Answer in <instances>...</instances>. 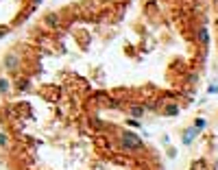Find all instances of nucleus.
<instances>
[{
  "mask_svg": "<svg viewBox=\"0 0 218 170\" xmlns=\"http://www.w3.org/2000/svg\"><path fill=\"white\" fill-rule=\"evenodd\" d=\"M124 146H131V148H135V146H140V137L138 135H124Z\"/></svg>",
  "mask_w": 218,
  "mask_h": 170,
  "instance_id": "obj_1",
  "label": "nucleus"
},
{
  "mask_svg": "<svg viewBox=\"0 0 218 170\" xmlns=\"http://www.w3.org/2000/svg\"><path fill=\"white\" fill-rule=\"evenodd\" d=\"M7 65H11V68H15V65H18V57H7Z\"/></svg>",
  "mask_w": 218,
  "mask_h": 170,
  "instance_id": "obj_2",
  "label": "nucleus"
},
{
  "mask_svg": "<svg viewBox=\"0 0 218 170\" xmlns=\"http://www.w3.org/2000/svg\"><path fill=\"white\" fill-rule=\"evenodd\" d=\"M46 24H48V26H57V18H54V15H48Z\"/></svg>",
  "mask_w": 218,
  "mask_h": 170,
  "instance_id": "obj_3",
  "label": "nucleus"
},
{
  "mask_svg": "<svg viewBox=\"0 0 218 170\" xmlns=\"http://www.w3.org/2000/svg\"><path fill=\"white\" fill-rule=\"evenodd\" d=\"M196 129H205V120L201 118V120H196Z\"/></svg>",
  "mask_w": 218,
  "mask_h": 170,
  "instance_id": "obj_4",
  "label": "nucleus"
},
{
  "mask_svg": "<svg viewBox=\"0 0 218 170\" xmlns=\"http://www.w3.org/2000/svg\"><path fill=\"white\" fill-rule=\"evenodd\" d=\"M5 33H7V29H0V37H2V35H5Z\"/></svg>",
  "mask_w": 218,
  "mask_h": 170,
  "instance_id": "obj_5",
  "label": "nucleus"
}]
</instances>
